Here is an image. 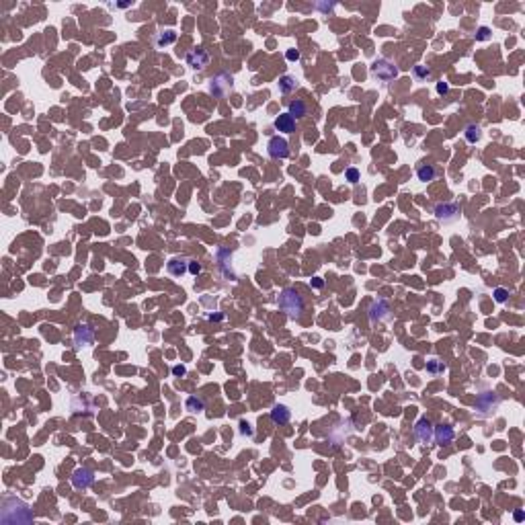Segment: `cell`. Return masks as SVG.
Here are the masks:
<instances>
[{"mask_svg": "<svg viewBox=\"0 0 525 525\" xmlns=\"http://www.w3.org/2000/svg\"><path fill=\"white\" fill-rule=\"evenodd\" d=\"M369 72L380 82H392L394 78H398V66L392 64L390 60H376L372 68H369Z\"/></svg>", "mask_w": 525, "mask_h": 525, "instance_id": "cell-2", "label": "cell"}, {"mask_svg": "<svg viewBox=\"0 0 525 525\" xmlns=\"http://www.w3.org/2000/svg\"><path fill=\"white\" fill-rule=\"evenodd\" d=\"M294 119H302V117H306L308 115V105L304 103V101H300V99H296V101H291L289 103V111H287Z\"/></svg>", "mask_w": 525, "mask_h": 525, "instance_id": "cell-18", "label": "cell"}, {"mask_svg": "<svg viewBox=\"0 0 525 525\" xmlns=\"http://www.w3.org/2000/svg\"><path fill=\"white\" fill-rule=\"evenodd\" d=\"M345 179H347L351 185L359 183V170H357V168H353V166H351V168H347V170H345Z\"/></svg>", "mask_w": 525, "mask_h": 525, "instance_id": "cell-26", "label": "cell"}, {"mask_svg": "<svg viewBox=\"0 0 525 525\" xmlns=\"http://www.w3.org/2000/svg\"><path fill=\"white\" fill-rule=\"evenodd\" d=\"M437 92H439V95H447V92H449V84L443 82V80L437 82Z\"/></svg>", "mask_w": 525, "mask_h": 525, "instance_id": "cell-29", "label": "cell"}, {"mask_svg": "<svg viewBox=\"0 0 525 525\" xmlns=\"http://www.w3.org/2000/svg\"><path fill=\"white\" fill-rule=\"evenodd\" d=\"M459 211H461V209H459L457 203H437L435 209H433L435 218H437L439 222H443V224L455 222V220L459 218Z\"/></svg>", "mask_w": 525, "mask_h": 525, "instance_id": "cell-5", "label": "cell"}, {"mask_svg": "<svg viewBox=\"0 0 525 525\" xmlns=\"http://www.w3.org/2000/svg\"><path fill=\"white\" fill-rule=\"evenodd\" d=\"M230 261H232V253L226 251V249H220V251H218V263H220V269H222V273H224L226 277L234 279L232 269H228V263H230Z\"/></svg>", "mask_w": 525, "mask_h": 525, "instance_id": "cell-17", "label": "cell"}, {"mask_svg": "<svg viewBox=\"0 0 525 525\" xmlns=\"http://www.w3.org/2000/svg\"><path fill=\"white\" fill-rule=\"evenodd\" d=\"M273 126H275L277 132H281V134H291V132H296V119L289 113H281L279 117L275 119Z\"/></svg>", "mask_w": 525, "mask_h": 525, "instance_id": "cell-12", "label": "cell"}, {"mask_svg": "<svg viewBox=\"0 0 525 525\" xmlns=\"http://www.w3.org/2000/svg\"><path fill=\"white\" fill-rule=\"evenodd\" d=\"M279 308L281 310L289 316V318H300L302 316V312H304V300H302V296L296 291V289H283L281 291V296H279Z\"/></svg>", "mask_w": 525, "mask_h": 525, "instance_id": "cell-1", "label": "cell"}, {"mask_svg": "<svg viewBox=\"0 0 525 525\" xmlns=\"http://www.w3.org/2000/svg\"><path fill=\"white\" fill-rule=\"evenodd\" d=\"M185 409L195 415V413H203V411H205V404H203V400H201V398H197V396H189V398H187V402H185Z\"/></svg>", "mask_w": 525, "mask_h": 525, "instance_id": "cell-21", "label": "cell"}, {"mask_svg": "<svg viewBox=\"0 0 525 525\" xmlns=\"http://www.w3.org/2000/svg\"><path fill=\"white\" fill-rule=\"evenodd\" d=\"M289 419H291L289 406H285V404H275V406H273V411H271V421H273L275 425H285Z\"/></svg>", "mask_w": 525, "mask_h": 525, "instance_id": "cell-13", "label": "cell"}, {"mask_svg": "<svg viewBox=\"0 0 525 525\" xmlns=\"http://www.w3.org/2000/svg\"><path fill=\"white\" fill-rule=\"evenodd\" d=\"M174 41H177V31H172V29L162 31V33H158V37H156V45H158V47L172 45Z\"/></svg>", "mask_w": 525, "mask_h": 525, "instance_id": "cell-20", "label": "cell"}, {"mask_svg": "<svg viewBox=\"0 0 525 525\" xmlns=\"http://www.w3.org/2000/svg\"><path fill=\"white\" fill-rule=\"evenodd\" d=\"M417 177H419L421 183H431V181L437 179V168L433 164H421L417 168Z\"/></svg>", "mask_w": 525, "mask_h": 525, "instance_id": "cell-16", "label": "cell"}, {"mask_svg": "<svg viewBox=\"0 0 525 525\" xmlns=\"http://www.w3.org/2000/svg\"><path fill=\"white\" fill-rule=\"evenodd\" d=\"M187 64H189L193 70H203V68L209 64V53H207L203 47H197V49H193L191 53H187Z\"/></svg>", "mask_w": 525, "mask_h": 525, "instance_id": "cell-9", "label": "cell"}, {"mask_svg": "<svg viewBox=\"0 0 525 525\" xmlns=\"http://www.w3.org/2000/svg\"><path fill=\"white\" fill-rule=\"evenodd\" d=\"M172 374H174V376H185V374H187V369H185L183 365H174V367H172Z\"/></svg>", "mask_w": 525, "mask_h": 525, "instance_id": "cell-31", "label": "cell"}, {"mask_svg": "<svg viewBox=\"0 0 525 525\" xmlns=\"http://www.w3.org/2000/svg\"><path fill=\"white\" fill-rule=\"evenodd\" d=\"M92 328L90 326H86V324H82V326H78L76 328V332H74V341H76V345L78 347H88L90 343H92Z\"/></svg>", "mask_w": 525, "mask_h": 525, "instance_id": "cell-14", "label": "cell"}, {"mask_svg": "<svg viewBox=\"0 0 525 525\" xmlns=\"http://www.w3.org/2000/svg\"><path fill=\"white\" fill-rule=\"evenodd\" d=\"M267 152H269V156H271V158L283 160V158L289 156V142H287L285 138L275 136V138L269 140V144H267Z\"/></svg>", "mask_w": 525, "mask_h": 525, "instance_id": "cell-6", "label": "cell"}, {"mask_svg": "<svg viewBox=\"0 0 525 525\" xmlns=\"http://www.w3.org/2000/svg\"><path fill=\"white\" fill-rule=\"evenodd\" d=\"M433 439L437 441V445L445 447V445H449V443L455 439V431H453L449 425H439V427H435V431H433Z\"/></svg>", "mask_w": 525, "mask_h": 525, "instance_id": "cell-10", "label": "cell"}, {"mask_svg": "<svg viewBox=\"0 0 525 525\" xmlns=\"http://www.w3.org/2000/svg\"><path fill=\"white\" fill-rule=\"evenodd\" d=\"M413 76H415L417 82H427V80H431L433 72H431V68H427V66H415L413 68Z\"/></svg>", "mask_w": 525, "mask_h": 525, "instance_id": "cell-22", "label": "cell"}, {"mask_svg": "<svg viewBox=\"0 0 525 525\" xmlns=\"http://www.w3.org/2000/svg\"><path fill=\"white\" fill-rule=\"evenodd\" d=\"M324 285V281H322V277H314L312 279V287H316V289H320Z\"/></svg>", "mask_w": 525, "mask_h": 525, "instance_id": "cell-32", "label": "cell"}, {"mask_svg": "<svg viewBox=\"0 0 525 525\" xmlns=\"http://www.w3.org/2000/svg\"><path fill=\"white\" fill-rule=\"evenodd\" d=\"M189 273L191 275H199L201 273V265L197 261H189Z\"/></svg>", "mask_w": 525, "mask_h": 525, "instance_id": "cell-28", "label": "cell"}, {"mask_svg": "<svg viewBox=\"0 0 525 525\" xmlns=\"http://www.w3.org/2000/svg\"><path fill=\"white\" fill-rule=\"evenodd\" d=\"M427 372H429L431 376H439V374L445 372V365H443V361H439V359H431V361H427Z\"/></svg>", "mask_w": 525, "mask_h": 525, "instance_id": "cell-24", "label": "cell"}, {"mask_svg": "<svg viewBox=\"0 0 525 525\" xmlns=\"http://www.w3.org/2000/svg\"><path fill=\"white\" fill-rule=\"evenodd\" d=\"M492 296H495V300H497L499 304H503V302H507V298H509V291H507V289H503V287H497L495 291H492Z\"/></svg>", "mask_w": 525, "mask_h": 525, "instance_id": "cell-27", "label": "cell"}, {"mask_svg": "<svg viewBox=\"0 0 525 525\" xmlns=\"http://www.w3.org/2000/svg\"><path fill=\"white\" fill-rule=\"evenodd\" d=\"M390 318V304L386 300H376L369 308V320L372 322H382Z\"/></svg>", "mask_w": 525, "mask_h": 525, "instance_id": "cell-8", "label": "cell"}, {"mask_svg": "<svg viewBox=\"0 0 525 525\" xmlns=\"http://www.w3.org/2000/svg\"><path fill=\"white\" fill-rule=\"evenodd\" d=\"M296 88H298V78H296V76L285 74V76L279 78V92H283V95H289V92L296 90Z\"/></svg>", "mask_w": 525, "mask_h": 525, "instance_id": "cell-19", "label": "cell"}, {"mask_svg": "<svg viewBox=\"0 0 525 525\" xmlns=\"http://www.w3.org/2000/svg\"><path fill=\"white\" fill-rule=\"evenodd\" d=\"M464 138H466L470 144H476V142L482 138V130H480L478 126H474V123H472V126H468V128L464 130Z\"/></svg>", "mask_w": 525, "mask_h": 525, "instance_id": "cell-23", "label": "cell"}, {"mask_svg": "<svg viewBox=\"0 0 525 525\" xmlns=\"http://www.w3.org/2000/svg\"><path fill=\"white\" fill-rule=\"evenodd\" d=\"M166 269H168L170 275L183 277L185 273L189 271V261H185V259H170V261L166 263Z\"/></svg>", "mask_w": 525, "mask_h": 525, "instance_id": "cell-15", "label": "cell"}, {"mask_svg": "<svg viewBox=\"0 0 525 525\" xmlns=\"http://www.w3.org/2000/svg\"><path fill=\"white\" fill-rule=\"evenodd\" d=\"M92 482H95V476H92V472L90 470H86V468H78V470H74V474H72V484H74V488H88Z\"/></svg>", "mask_w": 525, "mask_h": 525, "instance_id": "cell-11", "label": "cell"}, {"mask_svg": "<svg viewBox=\"0 0 525 525\" xmlns=\"http://www.w3.org/2000/svg\"><path fill=\"white\" fill-rule=\"evenodd\" d=\"M499 404H501V398H499V394H495V392H482V394H478V398H476V411H478L482 417L490 415L492 411H497Z\"/></svg>", "mask_w": 525, "mask_h": 525, "instance_id": "cell-3", "label": "cell"}, {"mask_svg": "<svg viewBox=\"0 0 525 525\" xmlns=\"http://www.w3.org/2000/svg\"><path fill=\"white\" fill-rule=\"evenodd\" d=\"M232 82H234V78L230 76V74H226V72H222V74H218L213 80H211V84H209V92L213 97H218V99H222V97H226L228 92L232 90Z\"/></svg>", "mask_w": 525, "mask_h": 525, "instance_id": "cell-4", "label": "cell"}, {"mask_svg": "<svg viewBox=\"0 0 525 525\" xmlns=\"http://www.w3.org/2000/svg\"><path fill=\"white\" fill-rule=\"evenodd\" d=\"M285 57H287L289 62H298V60H300V51H298V49H287Z\"/></svg>", "mask_w": 525, "mask_h": 525, "instance_id": "cell-30", "label": "cell"}, {"mask_svg": "<svg viewBox=\"0 0 525 525\" xmlns=\"http://www.w3.org/2000/svg\"><path fill=\"white\" fill-rule=\"evenodd\" d=\"M433 425H431V421L429 419H419L417 421V425H415V435H417V439L421 441V443H431L433 441Z\"/></svg>", "mask_w": 525, "mask_h": 525, "instance_id": "cell-7", "label": "cell"}, {"mask_svg": "<svg viewBox=\"0 0 525 525\" xmlns=\"http://www.w3.org/2000/svg\"><path fill=\"white\" fill-rule=\"evenodd\" d=\"M523 511H515V521H523Z\"/></svg>", "mask_w": 525, "mask_h": 525, "instance_id": "cell-33", "label": "cell"}, {"mask_svg": "<svg viewBox=\"0 0 525 525\" xmlns=\"http://www.w3.org/2000/svg\"><path fill=\"white\" fill-rule=\"evenodd\" d=\"M488 39H492V31L488 27H480L476 31V41H488Z\"/></svg>", "mask_w": 525, "mask_h": 525, "instance_id": "cell-25", "label": "cell"}]
</instances>
